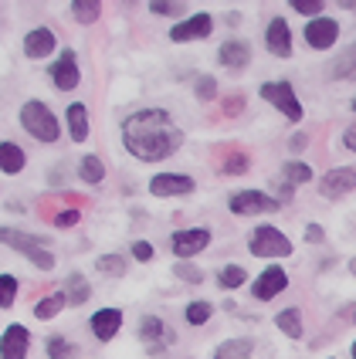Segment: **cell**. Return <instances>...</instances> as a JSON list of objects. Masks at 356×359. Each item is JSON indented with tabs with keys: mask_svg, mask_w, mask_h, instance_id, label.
<instances>
[{
	"mask_svg": "<svg viewBox=\"0 0 356 359\" xmlns=\"http://www.w3.org/2000/svg\"><path fill=\"white\" fill-rule=\"evenodd\" d=\"M339 38V24L329 18H316L309 20V27H305V41L312 44V48H319V51H326V48H333Z\"/></svg>",
	"mask_w": 356,
	"mask_h": 359,
	"instance_id": "obj_7",
	"label": "cell"
},
{
	"mask_svg": "<svg viewBox=\"0 0 356 359\" xmlns=\"http://www.w3.org/2000/svg\"><path fill=\"white\" fill-rule=\"evenodd\" d=\"M79 210H61L58 217H55V224H58V227H72V224H79Z\"/></svg>",
	"mask_w": 356,
	"mask_h": 359,
	"instance_id": "obj_39",
	"label": "cell"
},
{
	"mask_svg": "<svg viewBox=\"0 0 356 359\" xmlns=\"http://www.w3.org/2000/svg\"><path fill=\"white\" fill-rule=\"evenodd\" d=\"M51 79L61 92H72L79 85V65H75V51H65L55 65H51Z\"/></svg>",
	"mask_w": 356,
	"mask_h": 359,
	"instance_id": "obj_12",
	"label": "cell"
},
{
	"mask_svg": "<svg viewBox=\"0 0 356 359\" xmlns=\"http://www.w3.org/2000/svg\"><path fill=\"white\" fill-rule=\"evenodd\" d=\"M0 241H4V244H11V248H14V251H20V255H27V258L34 261L41 271H51V268H55V255H51V251H48V244H44L41 238H34V234L0 227Z\"/></svg>",
	"mask_w": 356,
	"mask_h": 359,
	"instance_id": "obj_2",
	"label": "cell"
},
{
	"mask_svg": "<svg viewBox=\"0 0 356 359\" xmlns=\"http://www.w3.org/2000/svg\"><path fill=\"white\" fill-rule=\"evenodd\" d=\"M285 285H289V275L282 271V268H268L261 278L255 281V299H275L278 292H285Z\"/></svg>",
	"mask_w": 356,
	"mask_h": 359,
	"instance_id": "obj_14",
	"label": "cell"
},
{
	"mask_svg": "<svg viewBox=\"0 0 356 359\" xmlns=\"http://www.w3.org/2000/svg\"><path fill=\"white\" fill-rule=\"evenodd\" d=\"M248 251L258 255V258H285V255H292V241L285 238L282 231H275V227H258L251 234Z\"/></svg>",
	"mask_w": 356,
	"mask_h": 359,
	"instance_id": "obj_4",
	"label": "cell"
},
{
	"mask_svg": "<svg viewBox=\"0 0 356 359\" xmlns=\"http://www.w3.org/2000/svg\"><path fill=\"white\" fill-rule=\"evenodd\" d=\"M220 285H224V288H237V285H244V268H241V264H228V268L220 271Z\"/></svg>",
	"mask_w": 356,
	"mask_h": 359,
	"instance_id": "obj_33",
	"label": "cell"
},
{
	"mask_svg": "<svg viewBox=\"0 0 356 359\" xmlns=\"http://www.w3.org/2000/svg\"><path fill=\"white\" fill-rule=\"evenodd\" d=\"M353 268H356V261H353Z\"/></svg>",
	"mask_w": 356,
	"mask_h": 359,
	"instance_id": "obj_48",
	"label": "cell"
},
{
	"mask_svg": "<svg viewBox=\"0 0 356 359\" xmlns=\"http://www.w3.org/2000/svg\"><path fill=\"white\" fill-rule=\"evenodd\" d=\"M244 170H248V156H244V153L228 156V163H224V173H244Z\"/></svg>",
	"mask_w": 356,
	"mask_h": 359,
	"instance_id": "obj_37",
	"label": "cell"
},
{
	"mask_svg": "<svg viewBox=\"0 0 356 359\" xmlns=\"http://www.w3.org/2000/svg\"><path fill=\"white\" fill-rule=\"evenodd\" d=\"M261 99L278 105V112L282 116H289V119L296 122L302 119V105H298L296 92H292V85L289 81H268V85H261Z\"/></svg>",
	"mask_w": 356,
	"mask_h": 359,
	"instance_id": "obj_5",
	"label": "cell"
},
{
	"mask_svg": "<svg viewBox=\"0 0 356 359\" xmlns=\"http://www.w3.org/2000/svg\"><path fill=\"white\" fill-rule=\"evenodd\" d=\"M79 177L85 180V183H99V180L105 177V166H102L99 156H85V160L79 163Z\"/></svg>",
	"mask_w": 356,
	"mask_h": 359,
	"instance_id": "obj_24",
	"label": "cell"
},
{
	"mask_svg": "<svg viewBox=\"0 0 356 359\" xmlns=\"http://www.w3.org/2000/svg\"><path fill=\"white\" fill-rule=\"evenodd\" d=\"M322 194L326 197H343V194H350V190H356V170H350V166H339V170H329L326 177H322Z\"/></svg>",
	"mask_w": 356,
	"mask_h": 359,
	"instance_id": "obj_10",
	"label": "cell"
},
{
	"mask_svg": "<svg viewBox=\"0 0 356 359\" xmlns=\"http://www.w3.org/2000/svg\"><path fill=\"white\" fill-rule=\"evenodd\" d=\"M65 292H68V299L81 305V302H88V281L81 278V275H68L65 278Z\"/></svg>",
	"mask_w": 356,
	"mask_h": 359,
	"instance_id": "obj_25",
	"label": "cell"
},
{
	"mask_svg": "<svg viewBox=\"0 0 356 359\" xmlns=\"http://www.w3.org/2000/svg\"><path fill=\"white\" fill-rule=\"evenodd\" d=\"M68 129H72V140L81 142L88 136V116H85V105H68Z\"/></svg>",
	"mask_w": 356,
	"mask_h": 359,
	"instance_id": "obj_21",
	"label": "cell"
},
{
	"mask_svg": "<svg viewBox=\"0 0 356 359\" xmlns=\"http://www.w3.org/2000/svg\"><path fill=\"white\" fill-rule=\"evenodd\" d=\"M150 11L153 14H180L177 4H170V0H163V4H150Z\"/></svg>",
	"mask_w": 356,
	"mask_h": 359,
	"instance_id": "obj_41",
	"label": "cell"
},
{
	"mask_svg": "<svg viewBox=\"0 0 356 359\" xmlns=\"http://www.w3.org/2000/svg\"><path fill=\"white\" fill-rule=\"evenodd\" d=\"M139 336H143V342H146L153 353H159V349L170 342V332H166L163 319H157V316H146V319L139 322Z\"/></svg>",
	"mask_w": 356,
	"mask_h": 359,
	"instance_id": "obj_15",
	"label": "cell"
},
{
	"mask_svg": "<svg viewBox=\"0 0 356 359\" xmlns=\"http://www.w3.org/2000/svg\"><path fill=\"white\" fill-rule=\"evenodd\" d=\"M268 48L275 51L278 58H289L292 55V31H289V24L282 18H275L268 24Z\"/></svg>",
	"mask_w": 356,
	"mask_h": 359,
	"instance_id": "obj_17",
	"label": "cell"
},
{
	"mask_svg": "<svg viewBox=\"0 0 356 359\" xmlns=\"http://www.w3.org/2000/svg\"><path fill=\"white\" fill-rule=\"evenodd\" d=\"M95 268H99L102 275H126V258H119V255H105V258L95 261Z\"/></svg>",
	"mask_w": 356,
	"mask_h": 359,
	"instance_id": "obj_29",
	"label": "cell"
},
{
	"mask_svg": "<svg viewBox=\"0 0 356 359\" xmlns=\"http://www.w3.org/2000/svg\"><path fill=\"white\" fill-rule=\"evenodd\" d=\"M292 7H296L298 14H305V18H322V0H292Z\"/></svg>",
	"mask_w": 356,
	"mask_h": 359,
	"instance_id": "obj_35",
	"label": "cell"
},
{
	"mask_svg": "<svg viewBox=\"0 0 356 359\" xmlns=\"http://www.w3.org/2000/svg\"><path fill=\"white\" fill-rule=\"evenodd\" d=\"M72 11H75V20H81V24H92V20L102 14V7L95 4V0H79Z\"/></svg>",
	"mask_w": 356,
	"mask_h": 359,
	"instance_id": "obj_26",
	"label": "cell"
},
{
	"mask_svg": "<svg viewBox=\"0 0 356 359\" xmlns=\"http://www.w3.org/2000/svg\"><path fill=\"white\" fill-rule=\"evenodd\" d=\"M27 346H31V332L24 325H7L4 339H0V356L4 359H24L27 356Z\"/></svg>",
	"mask_w": 356,
	"mask_h": 359,
	"instance_id": "obj_9",
	"label": "cell"
},
{
	"mask_svg": "<svg viewBox=\"0 0 356 359\" xmlns=\"http://www.w3.org/2000/svg\"><path fill=\"white\" fill-rule=\"evenodd\" d=\"M122 142L136 160L157 163L166 160L183 142V133L173 126V119L163 109H139L122 122Z\"/></svg>",
	"mask_w": 356,
	"mask_h": 359,
	"instance_id": "obj_1",
	"label": "cell"
},
{
	"mask_svg": "<svg viewBox=\"0 0 356 359\" xmlns=\"http://www.w3.org/2000/svg\"><path fill=\"white\" fill-rule=\"evenodd\" d=\"M224 109H228V116H237V112L244 109V99H241V95H237V99H228L224 102Z\"/></svg>",
	"mask_w": 356,
	"mask_h": 359,
	"instance_id": "obj_42",
	"label": "cell"
},
{
	"mask_svg": "<svg viewBox=\"0 0 356 359\" xmlns=\"http://www.w3.org/2000/svg\"><path fill=\"white\" fill-rule=\"evenodd\" d=\"M207 244H211V231H204V227H197V231H177L173 234V251H177L180 258H194Z\"/></svg>",
	"mask_w": 356,
	"mask_h": 359,
	"instance_id": "obj_11",
	"label": "cell"
},
{
	"mask_svg": "<svg viewBox=\"0 0 356 359\" xmlns=\"http://www.w3.org/2000/svg\"><path fill=\"white\" fill-rule=\"evenodd\" d=\"M61 305H65V295H48V299L34 309V316H38V319H55L61 312Z\"/></svg>",
	"mask_w": 356,
	"mask_h": 359,
	"instance_id": "obj_28",
	"label": "cell"
},
{
	"mask_svg": "<svg viewBox=\"0 0 356 359\" xmlns=\"http://www.w3.org/2000/svg\"><path fill=\"white\" fill-rule=\"evenodd\" d=\"M285 180H289V183H309V180H312V170H309L305 163H289V166H285Z\"/></svg>",
	"mask_w": 356,
	"mask_h": 359,
	"instance_id": "obj_32",
	"label": "cell"
},
{
	"mask_svg": "<svg viewBox=\"0 0 356 359\" xmlns=\"http://www.w3.org/2000/svg\"><path fill=\"white\" fill-rule=\"evenodd\" d=\"M343 140H346L350 149H356V129H346V136H343Z\"/></svg>",
	"mask_w": 356,
	"mask_h": 359,
	"instance_id": "obj_44",
	"label": "cell"
},
{
	"mask_svg": "<svg viewBox=\"0 0 356 359\" xmlns=\"http://www.w3.org/2000/svg\"><path fill=\"white\" fill-rule=\"evenodd\" d=\"M251 349H255V342L251 339H231L214 353V359H248L251 356Z\"/></svg>",
	"mask_w": 356,
	"mask_h": 359,
	"instance_id": "obj_22",
	"label": "cell"
},
{
	"mask_svg": "<svg viewBox=\"0 0 356 359\" xmlns=\"http://www.w3.org/2000/svg\"><path fill=\"white\" fill-rule=\"evenodd\" d=\"M211 27H214L211 14H194V18H187L183 24H177V27L170 31V38L173 41H197V38H207Z\"/></svg>",
	"mask_w": 356,
	"mask_h": 359,
	"instance_id": "obj_13",
	"label": "cell"
},
{
	"mask_svg": "<svg viewBox=\"0 0 356 359\" xmlns=\"http://www.w3.org/2000/svg\"><path fill=\"white\" fill-rule=\"evenodd\" d=\"M228 207H231V214H265V210H278V200L275 197H265V194H258V190H241L235 197L228 200Z\"/></svg>",
	"mask_w": 356,
	"mask_h": 359,
	"instance_id": "obj_6",
	"label": "cell"
},
{
	"mask_svg": "<svg viewBox=\"0 0 356 359\" xmlns=\"http://www.w3.org/2000/svg\"><path fill=\"white\" fill-rule=\"evenodd\" d=\"M133 255H136V261H150L153 258V248H150L146 241H136V244H133Z\"/></svg>",
	"mask_w": 356,
	"mask_h": 359,
	"instance_id": "obj_40",
	"label": "cell"
},
{
	"mask_svg": "<svg viewBox=\"0 0 356 359\" xmlns=\"http://www.w3.org/2000/svg\"><path fill=\"white\" fill-rule=\"evenodd\" d=\"M20 126L41 142H55L58 140V119L48 112V105L44 102H27L24 109H20Z\"/></svg>",
	"mask_w": 356,
	"mask_h": 359,
	"instance_id": "obj_3",
	"label": "cell"
},
{
	"mask_svg": "<svg viewBox=\"0 0 356 359\" xmlns=\"http://www.w3.org/2000/svg\"><path fill=\"white\" fill-rule=\"evenodd\" d=\"M150 190L157 197H183V194H194V180L177 177V173H159L150 180Z\"/></svg>",
	"mask_w": 356,
	"mask_h": 359,
	"instance_id": "obj_8",
	"label": "cell"
},
{
	"mask_svg": "<svg viewBox=\"0 0 356 359\" xmlns=\"http://www.w3.org/2000/svg\"><path fill=\"white\" fill-rule=\"evenodd\" d=\"M353 319H356V312H353Z\"/></svg>",
	"mask_w": 356,
	"mask_h": 359,
	"instance_id": "obj_47",
	"label": "cell"
},
{
	"mask_svg": "<svg viewBox=\"0 0 356 359\" xmlns=\"http://www.w3.org/2000/svg\"><path fill=\"white\" fill-rule=\"evenodd\" d=\"M353 356H356V342H353Z\"/></svg>",
	"mask_w": 356,
	"mask_h": 359,
	"instance_id": "obj_45",
	"label": "cell"
},
{
	"mask_svg": "<svg viewBox=\"0 0 356 359\" xmlns=\"http://www.w3.org/2000/svg\"><path fill=\"white\" fill-rule=\"evenodd\" d=\"M333 75H336V79H356V44L339 58V65L333 68Z\"/></svg>",
	"mask_w": 356,
	"mask_h": 359,
	"instance_id": "obj_27",
	"label": "cell"
},
{
	"mask_svg": "<svg viewBox=\"0 0 356 359\" xmlns=\"http://www.w3.org/2000/svg\"><path fill=\"white\" fill-rule=\"evenodd\" d=\"M353 112H356V99H353Z\"/></svg>",
	"mask_w": 356,
	"mask_h": 359,
	"instance_id": "obj_46",
	"label": "cell"
},
{
	"mask_svg": "<svg viewBox=\"0 0 356 359\" xmlns=\"http://www.w3.org/2000/svg\"><path fill=\"white\" fill-rule=\"evenodd\" d=\"M197 95H200V99H214V95H218V81L207 79V75H204V79H197Z\"/></svg>",
	"mask_w": 356,
	"mask_h": 359,
	"instance_id": "obj_36",
	"label": "cell"
},
{
	"mask_svg": "<svg viewBox=\"0 0 356 359\" xmlns=\"http://www.w3.org/2000/svg\"><path fill=\"white\" fill-rule=\"evenodd\" d=\"M0 170L4 173H20L24 170V153L14 142H0Z\"/></svg>",
	"mask_w": 356,
	"mask_h": 359,
	"instance_id": "obj_20",
	"label": "cell"
},
{
	"mask_svg": "<svg viewBox=\"0 0 356 359\" xmlns=\"http://www.w3.org/2000/svg\"><path fill=\"white\" fill-rule=\"evenodd\" d=\"M305 238H309V241H322V227H316V224H312V227H305Z\"/></svg>",
	"mask_w": 356,
	"mask_h": 359,
	"instance_id": "obj_43",
	"label": "cell"
},
{
	"mask_svg": "<svg viewBox=\"0 0 356 359\" xmlns=\"http://www.w3.org/2000/svg\"><path fill=\"white\" fill-rule=\"evenodd\" d=\"M51 48H55V34H51L48 27H34V31L24 38V51H27V58H48V55H51Z\"/></svg>",
	"mask_w": 356,
	"mask_h": 359,
	"instance_id": "obj_18",
	"label": "cell"
},
{
	"mask_svg": "<svg viewBox=\"0 0 356 359\" xmlns=\"http://www.w3.org/2000/svg\"><path fill=\"white\" fill-rule=\"evenodd\" d=\"M207 319H211V302H194V305L187 309V322H190V325H204Z\"/></svg>",
	"mask_w": 356,
	"mask_h": 359,
	"instance_id": "obj_31",
	"label": "cell"
},
{
	"mask_svg": "<svg viewBox=\"0 0 356 359\" xmlns=\"http://www.w3.org/2000/svg\"><path fill=\"white\" fill-rule=\"evenodd\" d=\"M278 329L285 332V336H292V339H298L302 336V316H298L296 309H285V312H278Z\"/></svg>",
	"mask_w": 356,
	"mask_h": 359,
	"instance_id": "obj_23",
	"label": "cell"
},
{
	"mask_svg": "<svg viewBox=\"0 0 356 359\" xmlns=\"http://www.w3.org/2000/svg\"><path fill=\"white\" fill-rule=\"evenodd\" d=\"M248 44L244 41H228V44H220V65L224 68H244L248 65Z\"/></svg>",
	"mask_w": 356,
	"mask_h": 359,
	"instance_id": "obj_19",
	"label": "cell"
},
{
	"mask_svg": "<svg viewBox=\"0 0 356 359\" xmlns=\"http://www.w3.org/2000/svg\"><path fill=\"white\" fill-rule=\"evenodd\" d=\"M14 295H18V278L14 275H0V305L7 309L14 302Z\"/></svg>",
	"mask_w": 356,
	"mask_h": 359,
	"instance_id": "obj_34",
	"label": "cell"
},
{
	"mask_svg": "<svg viewBox=\"0 0 356 359\" xmlns=\"http://www.w3.org/2000/svg\"><path fill=\"white\" fill-rule=\"evenodd\" d=\"M177 275H180V278H187L190 285H197V281H200V271L194 268V264H177Z\"/></svg>",
	"mask_w": 356,
	"mask_h": 359,
	"instance_id": "obj_38",
	"label": "cell"
},
{
	"mask_svg": "<svg viewBox=\"0 0 356 359\" xmlns=\"http://www.w3.org/2000/svg\"><path fill=\"white\" fill-rule=\"evenodd\" d=\"M48 356L51 359H68V356H75V349H72V342L68 339L51 336V339H48Z\"/></svg>",
	"mask_w": 356,
	"mask_h": 359,
	"instance_id": "obj_30",
	"label": "cell"
},
{
	"mask_svg": "<svg viewBox=\"0 0 356 359\" xmlns=\"http://www.w3.org/2000/svg\"><path fill=\"white\" fill-rule=\"evenodd\" d=\"M119 325H122V312L119 309H102L92 316V332H95V339L109 342L112 336L119 332Z\"/></svg>",
	"mask_w": 356,
	"mask_h": 359,
	"instance_id": "obj_16",
	"label": "cell"
}]
</instances>
